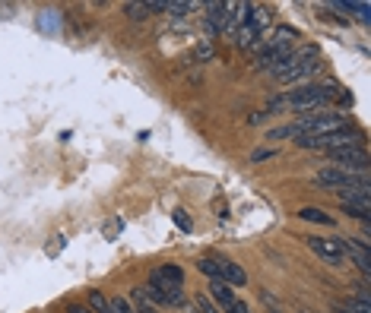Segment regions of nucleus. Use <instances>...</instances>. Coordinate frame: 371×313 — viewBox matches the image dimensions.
<instances>
[{
	"label": "nucleus",
	"mask_w": 371,
	"mask_h": 313,
	"mask_svg": "<svg viewBox=\"0 0 371 313\" xmlns=\"http://www.w3.org/2000/svg\"><path fill=\"white\" fill-rule=\"evenodd\" d=\"M124 10H127V16L131 20H146V16H152L156 10H165V3H124Z\"/></svg>",
	"instance_id": "obj_12"
},
{
	"label": "nucleus",
	"mask_w": 371,
	"mask_h": 313,
	"mask_svg": "<svg viewBox=\"0 0 371 313\" xmlns=\"http://www.w3.org/2000/svg\"><path fill=\"white\" fill-rule=\"evenodd\" d=\"M133 300H137V313H156L150 304H146V298H143V288H137V291H133Z\"/></svg>",
	"instance_id": "obj_20"
},
{
	"label": "nucleus",
	"mask_w": 371,
	"mask_h": 313,
	"mask_svg": "<svg viewBox=\"0 0 371 313\" xmlns=\"http://www.w3.org/2000/svg\"><path fill=\"white\" fill-rule=\"evenodd\" d=\"M317 67H321V51H317V45H302L298 51H292L286 70H282L276 79H279L282 86H296V82L308 79L311 73H317Z\"/></svg>",
	"instance_id": "obj_3"
},
{
	"label": "nucleus",
	"mask_w": 371,
	"mask_h": 313,
	"mask_svg": "<svg viewBox=\"0 0 371 313\" xmlns=\"http://www.w3.org/2000/svg\"><path fill=\"white\" fill-rule=\"evenodd\" d=\"M337 86H323V82H308V86L289 89L279 98L270 102V111L279 114V111H298V114H314V111H323L333 98H337Z\"/></svg>",
	"instance_id": "obj_1"
},
{
	"label": "nucleus",
	"mask_w": 371,
	"mask_h": 313,
	"mask_svg": "<svg viewBox=\"0 0 371 313\" xmlns=\"http://www.w3.org/2000/svg\"><path fill=\"white\" fill-rule=\"evenodd\" d=\"M89 304L96 313H111V300L105 298L102 291H89Z\"/></svg>",
	"instance_id": "obj_16"
},
{
	"label": "nucleus",
	"mask_w": 371,
	"mask_h": 313,
	"mask_svg": "<svg viewBox=\"0 0 371 313\" xmlns=\"http://www.w3.org/2000/svg\"><path fill=\"white\" fill-rule=\"evenodd\" d=\"M308 247L323 259L327 266H343V247H340V238H308Z\"/></svg>",
	"instance_id": "obj_8"
},
{
	"label": "nucleus",
	"mask_w": 371,
	"mask_h": 313,
	"mask_svg": "<svg viewBox=\"0 0 371 313\" xmlns=\"http://www.w3.org/2000/svg\"><path fill=\"white\" fill-rule=\"evenodd\" d=\"M194 7H197V3H181V0H168V3H165V10L172 16H184L187 10H194Z\"/></svg>",
	"instance_id": "obj_17"
},
{
	"label": "nucleus",
	"mask_w": 371,
	"mask_h": 313,
	"mask_svg": "<svg viewBox=\"0 0 371 313\" xmlns=\"http://www.w3.org/2000/svg\"><path fill=\"white\" fill-rule=\"evenodd\" d=\"M314 184L323 187V190L352 193V190H368V177L352 174V171H343V168H337V165H330V168H321L314 174Z\"/></svg>",
	"instance_id": "obj_5"
},
{
	"label": "nucleus",
	"mask_w": 371,
	"mask_h": 313,
	"mask_svg": "<svg viewBox=\"0 0 371 313\" xmlns=\"http://www.w3.org/2000/svg\"><path fill=\"white\" fill-rule=\"evenodd\" d=\"M175 225H178L181 231H191V228H194V225H191V218H187V212H181V209L175 212Z\"/></svg>",
	"instance_id": "obj_21"
},
{
	"label": "nucleus",
	"mask_w": 371,
	"mask_h": 313,
	"mask_svg": "<svg viewBox=\"0 0 371 313\" xmlns=\"http://www.w3.org/2000/svg\"><path fill=\"white\" fill-rule=\"evenodd\" d=\"M296 38H302V35L296 32L292 26H279L273 35L267 38V45H263V51H279V48H292L296 45Z\"/></svg>",
	"instance_id": "obj_11"
},
{
	"label": "nucleus",
	"mask_w": 371,
	"mask_h": 313,
	"mask_svg": "<svg viewBox=\"0 0 371 313\" xmlns=\"http://www.w3.org/2000/svg\"><path fill=\"white\" fill-rule=\"evenodd\" d=\"M67 313H92V310H89V307H82V304H70Z\"/></svg>",
	"instance_id": "obj_25"
},
{
	"label": "nucleus",
	"mask_w": 371,
	"mask_h": 313,
	"mask_svg": "<svg viewBox=\"0 0 371 313\" xmlns=\"http://www.w3.org/2000/svg\"><path fill=\"white\" fill-rule=\"evenodd\" d=\"M194 313H219V310L213 307V300H210V298H197V300H194Z\"/></svg>",
	"instance_id": "obj_19"
},
{
	"label": "nucleus",
	"mask_w": 371,
	"mask_h": 313,
	"mask_svg": "<svg viewBox=\"0 0 371 313\" xmlns=\"http://www.w3.org/2000/svg\"><path fill=\"white\" fill-rule=\"evenodd\" d=\"M298 218H302V222H314V225H333V215H327L323 209H314V206L298 209Z\"/></svg>",
	"instance_id": "obj_14"
},
{
	"label": "nucleus",
	"mask_w": 371,
	"mask_h": 313,
	"mask_svg": "<svg viewBox=\"0 0 371 313\" xmlns=\"http://www.w3.org/2000/svg\"><path fill=\"white\" fill-rule=\"evenodd\" d=\"M197 269L203 275H210L213 282H222V285H245L247 273L241 269L238 263H228V259H213V257H203L197 263Z\"/></svg>",
	"instance_id": "obj_6"
},
{
	"label": "nucleus",
	"mask_w": 371,
	"mask_h": 313,
	"mask_svg": "<svg viewBox=\"0 0 371 313\" xmlns=\"http://www.w3.org/2000/svg\"><path fill=\"white\" fill-rule=\"evenodd\" d=\"M222 313H251V310H247V304H245V300H238V298H235L232 304H228Z\"/></svg>",
	"instance_id": "obj_23"
},
{
	"label": "nucleus",
	"mask_w": 371,
	"mask_h": 313,
	"mask_svg": "<svg viewBox=\"0 0 371 313\" xmlns=\"http://www.w3.org/2000/svg\"><path fill=\"white\" fill-rule=\"evenodd\" d=\"M286 137H292L289 123H286V127H276V130H270V133H267V139H286Z\"/></svg>",
	"instance_id": "obj_22"
},
{
	"label": "nucleus",
	"mask_w": 371,
	"mask_h": 313,
	"mask_svg": "<svg viewBox=\"0 0 371 313\" xmlns=\"http://www.w3.org/2000/svg\"><path fill=\"white\" fill-rule=\"evenodd\" d=\"M150 285L162 294L165 304H181V298H184V294H181L184 291V273H181V266H175V263H165V266H159V269H152Z\"/></svg>",
	"instance_id": "obj_4"
},
{
	"label": "nucleus",
	"mask_w": 371,
	"mask_h": 313,
	"mask_svg": "<svg viewBox=\"0 0 371 313\" xmlns=\"http://www.w3.org/2000/svg\"><path fill=\"white\" fill-rule=\"evenodd\" d=\"M330 162H337V168L352 171V174H365V171H368V152H365L362 143L346 146V149L330 152Z\"/></svg>",
	"instance_id": "obj_7"
},
{
	"label": "nucleus",
	"mask_w": 371,
	"mask_h": 313,
	"mask_svg": "<svg viewBox=\"0 0 371 313\" xmlns=\"http://www.w3.org/2000/svg\"><path fill=\"white\" fill-rule=\"evenodd\" d=\"M340 247H343V257H349L352 263L362 269V273H371V250H368V241L340 238Z\"/></svg>",
	"instance_id": "obj_9"
},
{
	"label": "nucleus",
	"mask_w": 371,
	"mask_h": 313,
	"mask_svg": "<svg viewBox=\"0 0 371 313\" xmlns=\"http://www.w3.org/2000/svg\"><path fill=\"white\" fill-rule=\"evenodd\" d=\"M206 22H210V32L219 35V32H235L232 20H228V3H206Z\"/></svg>",
	"instance_id": "obj_10"
},
{
	"label": "nucleus",
	"mask_w": 371,
	"mask_h": 313,
	"mask_svg": "<svg viewBox=\"0 0 371 313\" xmlns=\"http://www.w3.org/2000/svg\"><path fill=\"white\" fill-rule=\"evenodd\" d=\"M289 130H292V139L327 137V133H337V130H349V117L340 114V111H314V114H305L296 123H289Z\"/></svg>",
	"instance_id": "obj_2"
},
{
	"label": "nucleus",
	"mask_w": 371,
	"mask_h": 313,
	"mask_svg": "<svg viewBox=\"0 0 371 313\" xmlns=\"http://www.w3.org/2000/svg\"><path fill=\"white\" fill-rule=\"evenodd\" d=\"M206 61H213V45H210V38H203L197 48V63H206Z\"/></svg>",
	"instance_id": "obj_18"
},
{
	"label": "nucleus",
	"mask_w": 371,
	"mask_h": 313,
	"mask_svg": "<svg viewBox=\"0 0 371 313\" xmlns=\"http://www.w3.org/2000/svg\"><path fill=\"white\" fill-rule=\"evenodd\" d=\"M210 298L216 300V304L226 310L228 304L235 300V294H232V285H222V282H210Z\"/></svg>",
	"instance_id": "obj_13"
},
{
	"label": "nucleus",
	"mask_w": 371,
	"mask_h": 313,
	"mask_svg": "<svg viewBox=\"0 0 371 313\" xmlns=\"http://www.w3.org/2000/svg\"><path fill=\"white\" fill-rule=\"evenodd\" d=\"M276 149H257L254 155H251V162H267V158H273Z\"/></svg>",
	"instance_id": "obj_24"
},
{
	"label": "nucleus",
	"mask_w": 371,
	"mask_h": 313,
	"mask_svg": "<svg viewBox=\"0 0 371 313\" xmlns=\"http://www.w3.org/2000/svg\"><path fill=\"white\" fill-rule=\"evenodd\" d=\"M235 35H238V38H235V45H238L241 51H247V48H254V45H257V35H261V32H257L254 26H247V22H245V26H241Z\"/></svg>",
	"instance_id": "obj_15"
}]
</instances>
